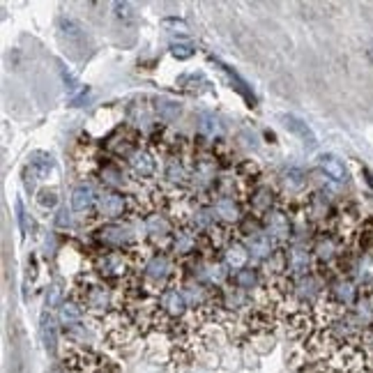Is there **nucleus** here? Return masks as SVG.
Here are the masks:
<instances>
[{
    "instance_id": "obj_43",
    "label": "nucleus",
    "mask_w": 373,
    "mask_h": 373,
    "mask_svg": "<svg viewBox=\"0 0 373 373\" xmlns=\"http://www.w3.org/2000/svg\"><path fill=\"white\" fill-rule=\"evenodd\" d=\"M214 219H217V214H214V207H201V210L196 212V226L198 228H212Z\"/></svg>"
},
{
    "instance_id": "obj_52",
    "label": "nucleus",
    "mask_w": 373,
    "mask_h": 373,
    "mask_svg": "<svg viewBox=\"0 0 373 373\" xmlns=\"http://www.w3.org/2000/svg\"><path fill=\"white\" fill-rule=\"evenodd\" d=\"M281 373H297V371H293V369H288V367H286V369L281 371Z\"/></svg>"
},
{
    "instance_id": "obj_50",
    "label": "nucleus",
    "mask_w": 373,
    "mask_h": 373,
    "mask_svg": "<svg viewBox=\"0 0 373 373\" xmlns=\"http://www.w3.org/2000/svg\"><path fill=\"white\" fill-rule=\"evenodd\" d=\"M88 95H90V90H81V95L79 97H74L72 99V106H83V102H88Z\"/></svg>"
},
{
    "instance_id": "obj_21",
    "label": "nucleus",
    "mask_w": 373,
    "mask_h": 373,
    "mask_svg": "<svg viewBox=\"0 0 373 373\" xmlns=\"http://www.w3.org/2000/svg\"><path fill=\"white\" fill-rule=\"evenodd\" d=\"M41 341H44V348L48 355H55L58 351V325L51 316H41Z\"/></svg>"
},
{
    "instance_id": "obj_28",
    "label": "nucleus",
    "mask_w": 373,
    "mask_h": 373,
    "mask_svg": "<svg viewBox=\"0 0 373 373\" xmlns=\"http://www.w3.org/2000/svg\"><path fill=\"white\" fill-rule=\"evenodd\" d=\"M233 281L240 290H251L259 286V272H256L254 268H242L240 272H235Z\"/></svg>"
},
{
    "instance_id": "obj_46",
    "label": "nucleus",
    "mask_w": 373,
    "mask_h": 373,
    "mask_svg": "<svg viewBox=\"0 0 373 373\" xmlns=\"http://www.w3.org/2000/svg\"><path fill=\"white\" fill-rule=\"evenodd\" d=\"M16 219H19V226H21L23 233H28V230L32 228V221L28 219V214H26V210H23L21 201H16Z\"/></svg>"
},
{
    "instance_id": "obj_18",
    "label": "nucleus",
    "mask_w": 373,
    "mask_h": 373,
    "mask_svg": "<svg viewBox=\"0 0 373 373\" xmlns=\"http://www.w3.org/2000/svg\"><path fill=\"white\" fill-rule=\"evenodd\" d=\"M169 272H171V261H169V256H164V254H155L145 265V275L155 281H164L169 277Z\"/></svg>"
},
{
    "instance_id": "obj_25",
    "label": "nucleus",
    "mask_w": 373,
    "mask_h": 373,
    "mask_svg": "<svg viewBox=\"0 0 373 373\" xmlns=\"http://www.w3.org/2000/svg\"><path fill=\"white\" fill-rule=\"evenodd\" d=\"M30 169L37 173V178H48L53 171V157L48 152H32L30 155Z\"/></svg>"
},
{
    "instance_id": "obj_7",
    "label": "nucleus",
    "mask_w": 373,
    "mask_h": 373,
    "mask_svg": "<svg viewBox=\"0 0 373 373\" xmlns=\"http://www.w3.org/2000/svg\"><path fill=\"white\" fill-rule=\"evenodd\" d=\"M109 304H111L109 290L102 288V286H90V288H88V293H86V306H88V311L97 313V316H104L106 309H109Z\"/></svg>"
},
{
    "instance_id": "obj_2",
    "label": "nucleus",
    "mask_w": 373,
    "mask_h": 373,
    "mask_svg": "<svg viewBox=\"0 0 373 373\" xmlns=\"http://www.w3.org/2000/svg\"><path fill=\"white\" fill-rule=\"evenodd\" d=\"M58 28H60V39L70 48H74V51H77V48H83V46L88 44V32L83 30V26H81L79 21L70 19V16H63L60 26H58Z\"/></svg>"
},
{
    "instance_id": "obj_42",
    "label": "nucleus",
    "mask_w": 373,
    "mask_h": 373,
    "mask_svg": "<svg viewBox=\"0 0 373 373\" xmlns=\"http://www.w3.org/2000/svg\"><path fill=\"white\" fill-rule=\"evenodd\" d=\"M185 297L192 306H201L205 302V290L198 284H189V286H185Z\"/></svg>"
},
{
    "instance_id": "obj_10",
    "label": "nucleus",
    "mask_w": 373,
    "mask_h": 373,
    "mask_svg": "<svg viewBox=\"0 0 373 373\" xmlns=\"http://www.w3.org/2000/svg\"><path fill=\"white\" fill-rule=\"evenodd\" d=\"M320 169L325 173L327 178H332L334 182H343L348 178V171H346V164L343 159H339L336 155H320Z\"/></svg>"
},
{
    "instance_id": "obj_38",
    "label": "nucleus",
    "mask_w": 373,
    "mask_h": 373,
    "mask_svg": "<svg viewBox=\"0 0 373 373\" xmlns=\"http://www.w3.org/2000/svg\"><path fill=\"white\" fill-rule=\"evenodd\" d=\"M166 178H169V182H176V185L185 182V180H187L185 166H182L178 159H171L169 164H166Z\"/></svg>"
},
{
    "instance_id": "obj_37",
    "label": "nucleus",
    "mask_w": 373,
    "mask_h": 373,
    "mask_svg": "<svg viewBox=\"0 0 373 373\" xmlns=\"http://www.w3.org/2000/svg\"><path fill=\"white\" fill-rule=\"evenodd\" d=\"M194 244H196L194 235L187 233V230H180L176 235V242H173V249H176V254H189L194 251Z\"/></svg>"
},
{
    "instance_id": "obj_20",
    "label": "nucleus",
    "mask_w": 373,
    "mask_h": 373,
    "mask_svg": "<svg viewBox=\"0 0 373 373\" xmlns=\"http://www.w3.org/2000/svg\"><path fill=\"white\" fill-rule=\"evenodd\" d=\"M97 270L102 272L104 277H120L124 275V270H127V263H124L120 254H109L97 263Z\"/></svg>"
},
{
    "instance_id": "obj_19",
    "label": "nucleus",
    "mask_w": 373,
    "mask_h": 373,
    "mask_svg": "<svg viewBox=\"0 0 373 373\" xmlns=\"http://www.w3.org/2000/svg\"><path fill=\"white\" fill-rule=\"evenodd\" d=\"M198 131H201V134L207 136V138H217V136L223 134V127H221V122H219V118L214 113L201 111V113H198Z\"/></svg>"
},
{
    "instance_id": "obj_31",
    "label": "nucleus",
    "mask_w": 373,
    "mask_h": 373,
    "mask_svg": "<svg viewBox=\"0 0 373 373\" xmlns=\"http://www.w3.org/2000/svg\"><path fill=\"white\" fill-rule=\"evenodd\" d=\"M316 295H318V281L313 277H302L297 281V297H300V300L311 302Z\"/></svg>"
},
{
    "instance_id": "obj_15",
    "label": "nucleus",
    "mask_w": 373,
    "mask_h": 373,
    "mask_svg": "<svg viewBox=\"0 0 373 373\" xmlns=\"http://www.w3.org/2000/svg\"><path fill=\"white\" fill-rule=\"evenodd\" d=\"M212 207L217 212V217H221L223 221H240V205L233 196H219Z\"/></svg>"
},
{
    "instance_id": "obj_8",
    "label": "nucleus",
    "mask_w": 373,
    "mask_h": 373,
    "mask_svg": "<svg viewBox=\"0 0 373 373\" xmlns=\"http://www.w3.org/2000/svg\"><path fill=\"white\" fill-rule=\"evenodd\" d=\"M129 164L138 178H152L157 171V162L150 150H136L129 157Z\"/></svg>"
},
{
    "instance_id": "obj_24",
    "label": "nucleus",
    "mask_w": 373,
    "mask_h": 373,
    "mask_svg": "<svg viewBox=\"0 0 373 373\" xmlns=\"http://www.w3.org/2000/svg\"><path fill=\"white\" fill-rule=\"evenodd\" d=\"M95 201V192H93V187H88V185H79L77 189L72 192V210H77V212H86L90 205H93Z\"/></svg>"
},
{
    "instance_id": "obj_26",
    "label": "nucleus",
    "mask_w": 373,
    "mask_h": 373,
    "mask_svg": "<svg viewBox=\"0 0 373 373\" xmlns=\"http://www.w3.org/2000/svg\"><path fill=\"white\" fill-rule=\"evenodd\" d=\"M313 251H316V256H318L322 263H327V261H332L336 256V242L329 235H322V237L316 240V247H313Z\"/></svg>"
},
{
    "instance_id": "obj_30",
    "label": "nucleus",
    "mask_w": 373,
    "mask_h": 373,
    "mask_svg": "<svg viewBox=\"0 0 373 373\" xmlns=\"http://www.w3.org/2000/svg\"><path fill=\"white\" fill-rule=\"evenodd\" d=\"M99 176H102L104 185H109V187H122L124 185V173H122V169L118 164H106Z\"/></svg>"
},
{
    "instance_id": "obj_3",
    "label": "nucleus",
    "mask_w": 373,
    "mask_h": 373,
    "mask_svg": "<svg viewBox=\"0 0 373 373\" xmlns=\"http://www.w3.org/2000/svg\"><path fill=\"white\" fill-rule=\"evenodd\" d=\"M124 196L118 192H104L97 196V207H99V214L106 219H118L124 214Z\"/></svg>"
},
{
    "instance_id": "obj_9",
    "label": "nucleus",
    "mask_w": 373,
    "mask_h": 373,
    "mask_svg": "<svg viewBox=\"0 0 373 373\" xmlns=\"http://www.w3.org/2000/svg\"><path fill=\"white\" fill-rule=\"evenodd\" d=\"M244 343H249V346H251V351H256V353L261 355V358H265V355H270L277 348V336L270 334V329L251 332V334L247 336Z\"/></svg>"
},
{
    "instance_id": "obj_5",
    "label": "nucleus",
    "mask_w": 373,
    "mask_h": 373,
    "mask_svg": "<svg viewBox=\"0 0 373 373\" xmlns=\"http://www.w3.org/2000/svg\"><path fill=\"white\" fill-rule=\"evenodd\" d=\"M97 237L102 244H109V247H122L127 244L131 240V228L127 226H118V223H109V226L99 228L97 230Z\"/></svg>"
},
{
    "instance_id": "obj_40",
    "label": "nucleus",
    "mask_w": 373,
    "mask_h": 373,
    "mask_svg": "<svg viewBox=\"0 0 373 373\" xmlns=\"http://www.w3.org/2000/svg\"><path fill=\"white\" fill-rule=\"evenodd\" d=\"M196 53L194 44H189V41H173L171 44V55L178 58V60H189Z\"/></svg>"
},
{
    "instance_id": "obj_39",
    "label": "nucleus",
    "mask_w": 373,
    "mask_h": 373,
    "mask_svg": "<svg viewBox=\"0 0 373 373\" xmlns=\"http://www.w3.org/2000/svg\"><path fill=\"white\" fill-rule=\"evenodd\" d=\"M329 210V203H327V198L322 196V194H313L311 196V201H309V212H311V217H325Z\"/></svg>"
},
{
    "instance_id": "obj_23",
    "label": "nucleus",
    "mask_w": 373,
    "mask_h": 373,
    "mask_svg": "<svg viewBox=\"0 0 373 373\" xmlns=\"http://www.w3.org/2000/svg\"><path fill=\"white\" fill-rule=\"evenodd\" d=\"M275 201V194H272L270 187H259L256 192L249 198V205H251V210L256 214H263V212H270V205Z\"/></svg>"
},
{
    "instance_id": "obj_22",
    "label": "nucleus",
    "mask_w": 373,
    "mask_h": 373,
    "mask_svg": "<svg viewBox=\"0 0 373 373\" xmlns=\"http://www.w3.org/2000/svg\"><path fill=\"white\" fill-rule=\"evenodd\" d=\"M311 259H309V251H306L304 247H293L288 254V268L293 275H306V270H309Z\"/></svg>"
},
{
    "instance_id": "obj_1",
    "label": "nucleus",
    "mask_w": 373,
    "mask_h": 373,
    "mask_svg": "<svg viewBox=\"0 0 373 373\" xmlns=\"http://www.w3.org/2000/svg\"><path fill=\"white\" fill-rule=\"evenodd\" d=\"M187 306H189V302H187L185 293H182V290H178L176 286H169V288L162 290V295H159V311L166 313L169 318H173V320L182 318L187 313Z\"/></svg>"
},
{
    "instance_id": "obj_44",
    "label": "nucleus",
    "mask_w": 373,
    "mask_h": 373,
    "mask_svg": "<svg viewBox=\"0 0 373 373\" xmlns=\"http://www.w3.org/2000/svg\"><path fill=\"white\" fill-rule=\"evenodd\" d=\"M162 28L166 32H180V35H187V32H189V26L182 19H178V16H169V19H164Z\"/></svg>"
},
{
    "instance_id": "obj_35",
    "label": "nucleus",
    "mask_w": 373,
    "mask_h": 373,
    "mask_svg": "<svg viewBox=\"0 0 373 373\" xmlns=\"http://www.w3.org/2000/svg\"><path fill=\"white\" fill-rule=\"evenodd\" d=\"M194 178H198V182L205 187V185H210V182L214 180V164L212 162H207V159H201L196 164V173H194Z\"/></svg>"
},
{
    "instance_id": "obj_29",
    "label": "nucleus",
    "mask_w": 373,
    "mask_h": 373,
    "mask_svg": "<svg viewBox=\"0 0 373 373\" xmlns=\"http://www.w3.org/2000/svg\"><path fill=\"white\" fill-rule=\"evenodd\" d=\"M145 230L150 235H169L171 233V223L164 214H150L145 221Z\"/></svg>"
},
{
    "instance_id": "obj_51",
    "label": "nucleus",
    "mask_w": 373,
    "mask_h": 373,
    "mask_svg": "<svg viewBox=\"0 0 373 373\" xmlns=\"http://www.w3.org/2000/svg\"><path fill=\"white\" fill-rule=\"evenodd\" d=\"M93 373H118V371H115L113 364H99V367Z\"/></svg>"
},
{
    "instance_id": "obj_13",
    "label": "nucleus",
    "mask_w": 373,
    "mask_h": 373,
    "mask_svg": "<svg viewBox=\"0 0 373 373\" xmlns=\"http://www.w3.org/2000/svg\"><path fill=\"white\" fill-rule=\"evenodd\" d=\"M58 320L60 325H65L67 329H77L83 322V309L79 302H65L60 309H58Z\"/></svg>"
},
{
    "instance_id": "obj_12",
    "label": "nucleus",
    "mask_w": 373,
    "mask_h": 373,
    "mask_svg": "<svg viewBox=\"0 0 373 373\" xmlns=\"http://www.w3.org/2000/svg\"><path fill=\"white\" fill-rule=\"evenodd\" d=\"M265 228H268L270 237H279V240H286L290 235V221L284 212L279 210H272L268 214V219H265Z\"/></svg>"
},
{
    "instance_id": "obj_11",
    "label": "nucleus",
    "mask_w": 373,
    "mask_h": 373,
    "mask_svg": "<svg viewBox=\"0 0 373 373\" xmlns=\"http://www.w3.org/2000/svg\"><path fill=\"white\" fill-rule=\"evenodd\" d=\"M155 113L159 115V120H164V122H176L182 115V104L178 102V99H171V97H157Z\"/></svg>"
},
{
    "instance_id": "obj_33",
    "label": "nucleus",
    "mask_w": 373,
    "mask_h": 373,
    "mask_svg": "<svg viewBox=\"0 0 373 373\" xmlns=\"http://www.w3.org/2000/svg\"><path fill=\"white\" fill-rule=\"evenodd\" d=\"M221 367L226 371H240V367H242V351L240 348H233V351H223L221 353Z\"/></svg>"
},
{
    "instance_id": "obj_34",
    "label": "nucleus",
    "mask_w": 373,
    "mask_h": 373,
    "mask_svg": "<svg viewBox=\"0 0 373 373\" xmlns=\"http://www.w3.org/2000/svg\"><path fill=\"white\" fill-rule=\"evenodd\" d=\"M46 306L48 309H60V306L65 304V290L60 284H48L46 288Z\"/></svg>"
},
{
    "instance_id": "obj_36",
    "label": "nucleus",
    "mask_w": 373,
    "mask_h": 373,
    "mask_svg": "<svg viewBox=\"0 0 373 373\" xmlns=\"http://www.w3.org/2000/svg\"><path fill=\"white\" fill-rule=\"evenodd\" d=\"M203 277L207 281H212V284H221L226 279V268L221 263H207L203 265Z\"/></svg>"
},
{
    "instance_id": "obj_4",
    "label": "nucleus",
    "mask_w": 373,
    "mask_h": 373,
    "mask_svg": "<svg viewBox=\"0 0 373 373\" xmlns=\"http://www.w3.org/2000/svg\"><path fill=\"white\" fill-rule=\"evenodd\" d=\"M210 60H212L214 65H219V70H221V72H223V74H226V77H228L230 88H235L237 93L242 95V97L247 99V102H249V106H256V97H254V93H251V88H249V83H247L242 77H240V74H237L233 67H228L226 63H221L219 58H210Z\"/></svg>"
},
{
    "instance_id": "obj_27",
    "label": "nucleus",
    "mask_w": 373,
    "mask_h": 373,
    "mask_svg": "<svg viewBox=\"0 0 373 373\" xmlns=\"http://www.w3.org/2000/svg\"><path fill=\"white\" fill-rule=\"evenodd\" d=\"M281 182H284V187L288 192H302L306 187V176L300 169H288L284 173V178H281Z\"/></svg>"
},
{
    "instance_id": "obj_48",
    "label": "nucleus",
    "mask_w": 373,
    "mask_h": 373,
    "mask_svg": "<svg viewBox=\"0 0 373 373\" xmlns=\"http://www.w3.org/2000/svg\"><path fill=\"white\" fill-rule=\"evenodd\" d=\"M58 226H60V228H65V226H70V223H72V212L70 210H60V212H58Z\"/></svg>"
},
{
    "instance_id": "obj_6",
    "label": "nucleus",
    "mask_w": 373,
    "mask_h": 373,
    "mask_svg": "<svg viewBox=\"0 0 373 373\" xmlns=\"http://www.w3.org/2000/svg\"><path fill=\"white\" fill-rule=\"evenodd\" d=\"M281 122H284V127L290 131V134L302 138L304 143H309V145L316 143V134H313L311 127L302 118H297V115H293V113H284V115H281Z\"/></svg>"
},
{
    "instance_id": "obj_14",
    "label": "nucleus",
    "mask_w": 373,
    "mask_h": 373,
    "mask_svg": "<svg viewBox=\"0 0 373 373\" xmlns=\"http://www.w3.org/2000/svg\"><path fill=\"white\" fill-rule=\"evenodd\" d=\"M247 259H249V249L242 242H228L226 251H223V261H226L228 268L240 272L247 265Z\"/></svg>"
},
{
    "instance_id": "obj_32",
    "label": "nucleus",
    "mask_w": 373,
    "mask_h": 373,
    "mask_svg": "<svg viewBox=\"0 0 373 373\" xmlns=\"http://www.w3.org/2000/svg\"><path fill=\"white\" fill-rule=\"evenodd\" d=\"M355 275H358L360 284H369L373 281V254H364L358 261V268H355Z\"/></svg>"
},
{
    "instance_id": "obj_47",
    "label": "nucleus",
    "mask_w": 373,
    "mask_h": 373,
    "mask_svg": "<svg viewBox=\"0 0 373 373\" xmlns=\"http://www.w3.org/2000/svg\"><path fill=\"white\" fill-rule=\"evenodd\" d=\"M240 138H242V143L247 148H259V136H256L254 131H242V134H240Z\"/></svg>"
},
{
    "instance_id": "obj_41",
    "label": "nucleus",
    "mask_w": 373,
    "mask_h": 373,
    "mask_svg": "<svg viewBox=\"0 0 373 373\" xmlns=\"http://www.w3.org/2000/svg\"><path fill=\"white\" fill-rule=\"evenodd\" d=\"M240 351H242V367L254 369V371L261 369V355L256 353V351H251V346L244 343L242 348H240Z\"/></svg>"
},
{
    "instance_id": "obj_17",
    "label": "nucleus",
    "mask_w": 373,
    "mask_h": 373,
    "mask_svg": "<svg viewBox=\"0 0 373 373\" xmlns=\"http://www.w3.org/2000/svg\"><path fill=\"white\" fill-rule=\"evenodd\" d=\"M247 249L251 251V256L256 261H263V259H270L272 254H275V249H272V240L270 235H263V233H256L254 237H249Z\"/></svg>"
},
{
    "instance_id": "obj_49",
    "label": "nucleus",
    "mask_w": 373,
    "mask_h": 373,
    "mask_svg": "<svg viewBox=\"0 0 373 373\" xmlns=\"http://www.w3.org/2000/svg\"><path fill=\"white\" fill-rule=\"evenodd\" d=\"M115 10H118L120 19H134V14H131V5L122 3V5H115Z\"/></svg>"
},
{
    "instance_id": "obj_45",
    "label": "nucleus",
    "mask_w": 373,
    "mask_h": 373,
    "mask_svg": "<svg viewBox=\"0 0 373 373\" xmlns=\"http://www.w3.org/2000/svg\"><path fill=\"white\" fill-rule=\"evenodd\" d=\"M37 203L41 207H55L58 205V194L53 192V189H41V192L37 194Z\"/></svg>"
},
{
    "instance_id": "obj_16",
    "label": "nucleus",
    "mask_w": 373,
    "mask_h": 373,
    "mask_svg": "<svg viewBox=\"0 0 373 373\" xmlns=\"http://www.w3.org/2000/svg\"><path fill=\"white\" fill-rule=\"evenodd\" d=\"M355 297H358V288L348 279H339L334 288H332V300L341 306H351L355 302Z\"/></svg>"
}]
</instances>
